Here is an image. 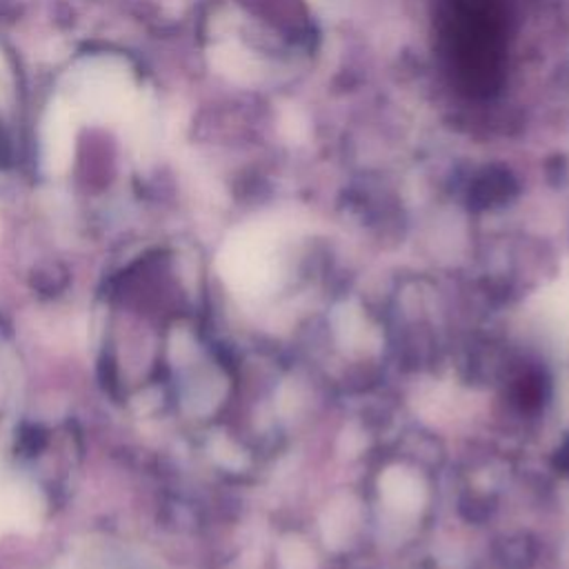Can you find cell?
<instances>
[{"label":"cell","instance_id":"1","mask_svg":"<svg viewBox=\"0 0 569 569\" xmlns=\"http://www.w3.org/2000/svg\"><path fill=\"white\" fill-rule=\"evenodd\" d=\"M40 516V491L20 478L0 476V536L31 531L38 527Z\"/></svg>","mask_w":569,"mask_h":569}]
</instances>
